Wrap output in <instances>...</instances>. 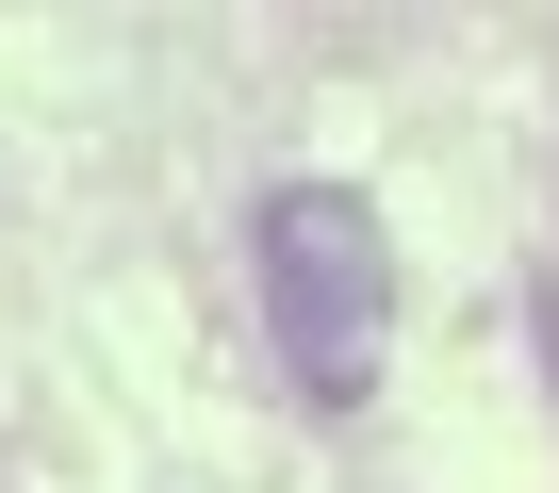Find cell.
I'll return each instance as SVG.
<instances>
[{
	"mask_svg": "<svg viewBox=\"0 0 559 493\" xmlns=\"http://www.w3.org/2000/svg\"><path fill=\"white\" fill-rule=\"evenodd\" d=\"M263 313H280V362H297V395H379V329H395V246H379V197L346 181H280L263 197Z\"/></svg>",
	"mask_w": 559,
	"mask_h": 493,
	"instance_id": "6da1fadb",
	"label": "cell"
}]
</instances>
